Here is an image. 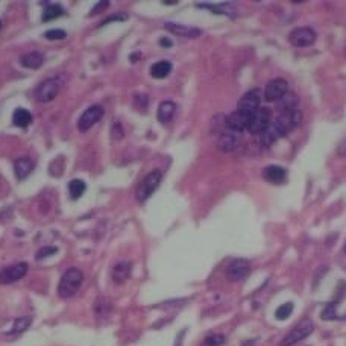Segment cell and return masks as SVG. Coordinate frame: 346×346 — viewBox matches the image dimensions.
I'll list each match as a JSON object with an SVG mask.
<instances>
[{
  "instance_id": "6da1fadb",
  "label": "cell",
  "mask_w": 346,
  "mask_h": 346,
  "mask_svg": "<svg viewBox=\"0 0 346 346\" xmlns=\"http://www.w3.org/2000/svg\"><path fill=\"white\" fill-rule=\"evenodd\" d=\"M301 123H302V111H299L298 108L292 110V111H286L275 121H272L267 126V129L260 135V143L264 147H270L273 143H276L281 137L292 132Z\"/></svg>"
},
{
  "instance_id": "7a4b0ae2",
  "label": "cell",
  "mask_w": 346,
  "mask_h": 346,
  "mask_svg": "<svg viewBox=\"0 0 346 346\" xmlns=\"http://www.w3.org/2000/svg\"><path fill=\"white\" fill-rule=\"evenodd\" d=\"M82 281H84V273L82 270L76 269V267H72L69 269L59 279V284H58V295L64 299L67 298H72L78 293V290L81 289L82 286Z\"/></svg>"
},
{
  "instance_id": "3957f363",
  "label": "cell",
  "mask_w": 346,
  "mask_h": 346,
  "mask_svg": "<svg viewBox=\"0 0 346 346\" xmlns=\"http://www.w3.org/2000/svg\"><path fill=\"white\" fill-rule=\"evenodd\" d=\"M161 179H163V173L160 170H152L150 173H147L137 187V201L146 202L155 193V190L161 184Z\"/></svg>"
},
{
  "instance_id": "277c9868",
  "label": "cell",
  "mask_w": 346,
  "mask_h": 346,
  "mask_svg": "<svg viewBox=\"0 0 346 346\" xmlns=\"http://www.w3.org/2000/svg\"><path fill=\"white\" fill-rule=\"evenodd\" d=\"M316 38H318V34L310 26L295 27L289 35V41L295 47H308V46L314 44Z\"/></svg>"
},
{
  "instance_id": "5b68a950",
  "label": "cell",
  "mask_w": 346,
  "mask_h": 346,
  "mask_svg": "<svg viewBox=\"0 0 346 346\" xmlns=\"http://www.w3.org/2000/svg\"><path fill=\"white\" fill-rule=\"evenodd\" d=\"M314 330V324L311 321H304L301 322L296 328H293L281 342V346H293L298 342H302L304 339H307Z\"/></svg>"
},
{
  "instance_id": "8992f818",
  "label": "cell",
  "mask_w": 346,
  "mask_h": 346,
  "mask_svg": "<svg viewBox=\"0 0 346 346\" xmlns=\"http://www.w3.org/2000/svg\"><path fill=\"white\" fill-rule=\"evenodd\" d=\"M289 93V82L282 78L270 81L264 88V98L269 102H279Z\"/></svg>"
},
{
  "instance_id": "52a82bcc",
  "label": "cell",
  "mask_w": 346,
  "mask_h": 346,
  "mask_svg": "<svg viewBox=\"0 0 346 346\" xmlns=\"http://www.w3.org/2000/svg\"><path fill=\"white\" fill-rule=\"evenodd\" d=\"M269 124H270V110L260 107V110H257L252 115L250 123L247 126V131L252 135H261L267 129Z\"/></svg>"
},
{
  "instance_id": "ba28073f",
  "label": "cell",
  "mask_w": 346,
  "mask_h": 346,
  "mask_svg": "<svg viewBox=\"0 0 346 346\" xmlns=\"http://www.w3.org/2000/svg\"><path fill=\"white\" fill-rule=\"evenodd\" d=\"M104 114H105V111H104V107H101V105H93V107L87 108L78 120V129L81 132L88 131L104 117Z\"/></svg>"
},
{
  "instance_id": "9c48e42d",
  "label": "cell",
  "mask_w": 346,
  "mask_h": 346,
  "mask_svg": "<svg viewBox=\"0 0 346 346\" xmlns=\"http://www.w3.org/2000/svg\"><path fill=\"white\" fill-rule=\"evenodd\" d=\"M58 93H59V82L56 79H53V78L43 81L35 90L37 99L40 102H43V104H47V102L53 101L58 96Z\"/></svg>"
},
{
  "instance_id": "30bf717a",
  "label": "cell",
  "mask_w": 346,
  "mask_h": 346,
  "mask_svg": "<svg viewBox=\"0 0 346 346\" xmlns=\"http://www.w3.org/2000/svg\"><path fill=\"white\" fill-rule=\"evenodd\" d=\"M260 102H261V90L254 88L240 98V101L237 104V110H243V111L254 114L257 110H260Z\"/></svg>"
},
{
  "instance_id": "8fae6325",
  "label": "cell",
  "mask_w": 346,
  "mask_h": 346,
  "mask_svg": "<svg viewBox=\"0 0 346 346\" xmlns=\"http://www.w3.org/2000/svg\"><path fill=\"white\" fill-rule=\"evenodd\" d=\"M249 272H250L249 261L244 258H237L230 263V266L227 269V278L232 282H237V281H241L243 278H246Z\"/></svg>"
},
{
  "instance_id": "7c38bea8",
  "label": "cell",
  "mask_w": 346,
  "mask_h": 346,
  "mask_svg": "<svg viewBox=\"0 0 346 346\" xmlns=\"http://www.w3.org/2000/svg\"><path fill=\"white\" fill-rule=\"evenodd\" d=\"M29 270L27 263H17L12 264L0 272V284H12L18 279H21Z\"/></svg>"
},
{
  "instance_id": "4fadbf2b",
  "label": "cell",
  "mask_w": 346,
  "mask_h": 346,
  "mask_svg": "<svg viewBox=\"0 0 346 346\" xmlns=\"http://www.w3.org/2000/svg\"><path fill=\"white\" fill-rule=\"evenodd\" d=\"M250 113L247 111H243V110H235L234 113H231L227 120H225V124L227 128L231 129V131H235V132H241L244 129H247L249 123H250V118H252Z\"/></svg>"
},
{
  "instance_id": "5bb4252c",
  "label": "cell",
  "mask_w": 346,
  "mask_h": 346,
  "mask_svg": "<svg viewBox=\"0 0 346 346\" xmlns=\"http://www.w3.org/2000/svg\"><path fill=\"white\" fill-rule=\"evenodd\" d=\"M240 143H241V134L228 129V131L221 134V137L217 140V147H219L221 152L228 153V152L235 150L240 146Z\"/></svg>"
},
{
  "instance_id": "9a60e30c",
  "label": "cell",
  "mask_w": 346,
  "mask_h": 346,
  "mask_svg": "<svg viewBox=\"0 0 346 346\" xmlns=\"http://www.w3.org/2000/svg\"><path fill=\"white\" fill-rule=\"evenodd\" d=\"M164 29L172 32V34H176L179 37H185V38H198L202 35V30L198 29V27H193V26H184V24H178L175 21H167L164 23Z\"/></svg>"
},
{
  "instance_id": "2e32d148",
  "label": "cell",
  "mask_w": 346,
  "mask_h": 346,
  "mask_svg": "<svg viewBox=\"0 0 346 346\" xmlns=\"http://www.w3.org/2000/svg\"><path fill=\"white\" fill-rule=\"evenodd\" d=\"M263 176L267 182L281 185L287 181V170L281 166H267L263 170Z\"/></svg>"
},
{
  "instance_id": "e0dca14e",
  "label": "cell",
  "mask_w": 346,
  "mask_h": 346,
  "mask_svg": "<svg viewBox=\"0 0 346 346\" xmlns=\"http://www.w3.org/2000/svg\"><path fill=\"white\" fill-rule=\"evenodd\" d=\"M131 272H132V263H129V261H120V263H117L114 267H113V272H111L113 281H114L115 284H123L124 281L129 279Z\"/></svg>"
},
{
  "instance_id": "ac0fdd59",
  "label": "cell",
  "mask_w": 346,
  "mask_h": 346,
  "mask_svg": "<svg viewBox=\"0 0 346 346\" xmlns=\"http://www.w3.org/2000/svg\"><path fill=\"white\" fill-rule=\"evenodd\" d=\"M32 170H34V161L30 158L23 156V158L15 160V163H14V172H15V178L18 181L26 179L32 173Z\"/></svg>"
},
{
  "instance_id": "d6986e66",
  "label": "cell",
  "mask_w": 346,
  "mask_h": 346,
  "mask_svg": "<svg viewBox=\"0 0 346 346\" xmlns=\"http://www.w3.org/2000/svg\"><path fill=\"white\" fill-rule=\"evenodd\" d=\"M20 64L26 69L35 70V69H40L44 64V56L40 52H30V53H26L20 58Z\"/></svg>"
},
{
  "instance_id": "ffe728a7",
  "label": "cell",
  "mask_w": 346,
  "mask_h": 346,
  "mask_svg": "<svg viewBox=\"0 0 346 346\" xmlns=\"http://www.w3.org/2000/svg\"><path fill=\"white\" fill-rule=\"evenodd\" d=\"M176 113V104L172 102V101H164L160 104L158 107V111H156V117L161 123H169L173 115Z\"/></svg>"
},
{
  "instance_id": "44dd1931",
  "label": "cell",
  "mask_w": 346,
  "mask_h": 346,
  "mask_svg": "<svg viewBox=\"0 0 346 346\" xmlns=\"http://www.w3.org/2000/svg\"><path fill=\"white\" fill-rule=\"evenodd\" d=\"M172 64L169 61H158L150 66V76L155 79H164L170 75Z\"/></svg>"
},
{
  "instance_id": "7402d4cb",
  "label": "cell",
  "mask_w": 346,
  "mask_h": 346,
  "mask_svg": "<svg viewBox=\"0 0 346 346\" xmlns=\"http://www.w3.org/2000/svg\"><path fill=\"white\" fill-rule=\"evenodd\" d=\"M199 8H208V11L228 15V17H235V9L230 6L228 3H221V5H211V3H198Z\"/></svg>"
},
{
  "instance_id": "603a6c76",
  "label": "cell",
  "mask_w": 346,
  "mask_h": 346,
  "mask_svg": "<svg viewBox=\"0 0 346 346\" xmlns=\"http://www.w3.org/2000/svg\"><path fill=\"white\" fill-rule=\"evenodd\" d=\"M12 121L18 128H27L32 123V114L27 110H24V108H18V110L14 111Z\"/></svg>"
},
{
  "instance_id": "cb8c5ba5",
  "label": "cell",
  "mask_w": 346,
  "mask_h": 346,
  "mask_svg": "<svg viewBox=\"0 0 346 346\" xmlns=\"http://www.w3.org/2000/svg\"><path fill=\"white\" fill-rule=\"evenodd\" d=\"M87 190V185L82 179H72L69 182V192H70V196L72 199H79Z\"/></svg>"
},
{
  "instance_id": "d4e9b609",
  "label": "cell",
  "mask_w": 346,
  "mask_h": 346,
  "mask_svg": "<svg viewBox=\"0 0 346 346\" xmlns=\"http://www.w3.org/2000/svg\"><path fill=\"white\" fill-rule=\"evenodd\" d=\"M64 14V9L59 6V5H49L44 8V12H43V21H49V20H53V18H58L59 15Z\"/></svg>"
},
{
  "instance_id": "484cf974",
  "label": "cell",
  "mask_w": 346,
  "mask_h": 346,
  "mask_svg": "<svg viewBox=\"0 0 346 346\" xmlns=\"http://www.w3.org/2000/svg\"><path fill=\"white\" fill-rule=\"evenodd\" d=\"M281 108L284 110V113L286 111H292V110H296V107H298V99H296V96L293 95V93H287L281 101Z\"/></svg>"
},
{
  "instance_id": "4316f807",
  "label": "cell",
  "mask_w": 346,
  "mask_h": 346,
  "mask_svg": "<svg viewBox=\"0 0 346 346\" xmlns=\"http://www.w3.org/2000/svg\"><path fill=\"white\" fill-rule=\"evenodd\" d=\"M292 313H293V304L292 302H286V304H282V305H279L276 308L275 318L278 321H286V319H289L292 316Z\"/></svg>"
},
{
  "instance_id": "83f0119b",
  "label": "cell",
  "mask_w": 346,
  "mask_h": 346,
  "mask_svg": "<svg viewBox=\"0 0 346 346\" xmlns=\"http://www.w3.org/2000/svg\"><path fill=\"white\" fill-rule=\"evenodd\" d=\"M30 322H32V319L30 318H20V319H17L15 322H14V327H12V334H20V333H23V331H26L27 328H29V325H30Z\"/></svg>"
},
{
  "instance_id": "f1b7e54d",
  "label": "cell",
  "mask_w": 346,
  "mask_h": 346,
  "mask_svg": "<svg viewBox=\"0 0 346 346\" xmlns=\"http://www.w3.org/2000/svg\"><path fill=\"white\" fill-rule=\"evenodd\" d=\"M225 342V337L222 334H211L205 337V340L201 343V346H222Z\"/></svg>"
},
{
  "instance_id": "f546056e",
  "label": "cell",
  "mask_w": 346,
  "mask_h": 346,
  "mask_svg": "<svg viewBox=\"0 0 346 346\" xmlns=\"http://www.w3.org/2000/svg\"><path fill=\"white\" fill-rule=\"evenodd\" d=\"M56 252H58L56 247H53V246H46V247H41V249L37 252L35 258H37V260H44V258H47V257H50V255H55Z\"/></svg>"
},
{
  "instance_id": "4dcf8cb0",
  "label": "cell",
  "mask_w": 346,
  "mask_h": 346,
  "mask_svg": "<svg viewBox=\"0 0 346 346\" xmlns=\"http://www.w3.org/2000/svg\"><path fill=\"white\" fill-rule=\"evenodd\" d=\"M44 37H46L47 40H64V38L67 37V34H66V30H62V29H50V30H47V32L44 34Z\"/></svg>"
},
{
  "instance_id": "1f68e13d",
  "label": "cell",
  "mask_w": 346,
  "mask_h": 346,
  "mask_svg": "<svg viewBox=\"0 0 346 346\" xmlns=\"http://www.w3.org/2000/svg\"><path fill=\"white\" fill-rule=\"evenodd\" d=\"M322 319H325V321H333V319H336L337 316H336V304H330V305H327V308L322 311Z\"/></svg>"
},
{
  "instance_id": "d6a6232c",
  "label": "cell",
  "mask_w": 346,
  "mask_h": 346,
  "mask_svg": "<svg viewBox=\"0 0 346 346\" xmlns=\"http://www.w3.org/2000/svg\"><path fill=\"white\" fill-rule=\"evenodd\" d=\"M126 18H128V15H126V14H115V15H111V17H108V18H107V20H105V21H104V23H102L101 26H104V24H108V23H111V21H114V20H115V21H124Z\"/></svg>"
},
{
  "instance_id": "836d02e7",
  "label": "cell",
  "mask_w": 346,
  "mask_h": 346,
  "mask_svg": "<svg viewBox=\"0 0 346 346\" xmlns=\"http://www.w3.org/2000/svg\"><path fill=\"white\" fill-rule=\"evenodd\" d=\"M108 6V2H99L95 8H93V11L90 12V15H95V14H98L99 11H102V8H107Z\"/></svg>"
},
{
  "instance_id": "e575fe53",
  "label": "cell",
  "mask_w": 346,
  "mask_h": 346,
  "mask_svg": "<svg viewBox=\"0 0 346 346\" xmlns=\"http://www.w3.org/2000/svg\"><path fill=\"white\" fill-rule=\"evenodd\" d=\"M160 44H161L163 47H172V41H170L167 37H163V38L160 40Z\"/></svg>"
},
{
  "instance_id": "d590c367",
  "label": "cell",
  "mask_w": 346,
  "mask_h": 346,
  "mask_svg": "<svg viewBox=\"0 0 346 346\" xmlns=\"http://www.w3.org/2000/svg\"><path fill=\"white\" fill-rule=\"evenodd\" d=\"M343 250H345V254H346V244H345V249H343Z\"/></svg>"
},
{
  "instance_id": "8d00e7d4",
  "label": "cell",
  "mask_w": 346,
  "mask_h": 346,
  "mask_svg": "<svg viewBox=\"0 0 346 346\" xmlns=\"http://www.w3.org/2000/svg\"><path fill=\"white\" fill-rule=\"evenodd\" d=\"M345 53H346V46H345Z\"/></svg>"
},
{
  "instance_id": "74e56055",
  "label": "cell",
  "mask_w": 346,
  "mask_h": 346,
  "mask_svg": "<svg viewBox=\"0 0 346 346\" xmlns=\"http://www.w3.org/2000/svg\"><path fill=\"white\" fill-rule=\"evenodd\" d=\"M0 27H2V23H0Z\"/></svg>"
}]
</instances>
